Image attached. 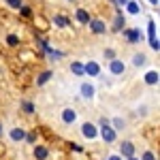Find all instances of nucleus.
Returning <instances> with one entry per match:
<instances>
[{
	"instance_id": "obj_1",
	"label": "nucleus",
	"mask_w": 160,
	"mask_h": 160,
	"mask_svg": "<svg viewBox=\"0 0 160 160\" xmlns=\"http://www.w3.org/2000/svg\"><path fill=\"white\" fill-rule=\"evenodd\" d=\"M122 34H124V38H126L130 45H137V43H141V41H143V34H141V30H139V28H124Z\"/></svg>"
},
{
	"instance_id": "obj_2",
	"label": "nucleus",
	"mask_w": 160,
	"mask_h": 160,
	"mask_svg": "<svg viewBox=\"0 0 160 160\" xmlns=\"http://www.w3.org/2000/svg\"><path fill=\"white\" fill-rule=\"evenodd\" d=\"M100 137H102V141H105V143H115L118 132L111 128L109 124H105V126H100Z\"/></svg>"
},
{
	"instance_id": "obj_3",
	"label": "nucleus",
	"mask_w": 160,
	"mask_h": 160,
	"mask_svg": "<svg viewBox=\"0 0 160 160\" xmlns=\"http://www.w3.org/2000/svg\"><path fill=\"white\" fill-rule=\"evenodd\" d=\"M81 135L92 141V139H96V137H98V128H96L92 122H86V124H81Z\"/></svg>"
},
{
	"instance_id": "obj_4",
	"label": "nucleus",
	"mask_w": 160,
	"mask_h": 160,
	"mask_svg": "<svg viewBox=\"0 0 160 160\" xmlns=\"http://www.w3.org/2000/svg\"><path fill=\"white\" fill-rule=\"evenodd\" d=\"M120 156L122 158H132L135 156V143L132 141H122L120 143Z\"/></svg>"
},
{
	"instance_id": "obj_5",
	"label": "nucleus",
	"mask_w": 160,
	"mask_h": 160,
	"mask_svg": "<svg viewBox=\"0 0 160 160\" xmlns=\"http://www.w3.org/2000/svg\"><path fill=\"white\" fill-rule=\"evenodd\" d=\"M124 71H126V64H124L120 58H115V60L109 62V73H111V75L120 77V75H124Z\"/></svg>"
},
{
	"instance_id": "obj_6",
	"label": "nucleus",
	"mask_w": 160,
	"mask_h": 160,
	"mask_svg": "<svg viewBox=\"0 0 160 160\" xmlns=\"http://www.w3.org/2000/svg\"><path fill=\"white\" fill-rule=\"evenodd\" d=\"M83 75H90V77H98L100 75V64L94 60H90L83 64Z\"/></svg>"
},
{
	"instance_id": "obj_7",
	"label": "nucleus",
	"mask_w": 160,
	"mask_h": 160,
	"mask_svg": "<svg viewBox=\"0 0 160 160\" xmlns=\"http://www.w3.org/2000/svg\"><path fill=\"white\" fill-rule=\"evenodd\" d=\"M90 30L94 32V34H105L107 32V24L102 22V19H90Z\"/></svg>"
},
{
	"instance_id": "obj_8",
	"label": "nucleus",
	"mask_w": 160,
	"mask_h": 160,
	"mask_svg": "<svg viewBox=\"0 0 160 160\" xmlns=\"http://www.w3.org/2000/svg\"><path fill=\"white\" fill-rule=\"evenodd\" d=\"M79 92H81V96H83L86 100H92V98H94V94H96V88L92 86V83H81Z\"/></svg>"
},
{
	"instance_id": "obj_9",
	"label": "nucleus",
	"mask_w": 160,
	"mask_h": 160,
	"mask_svg": "<svg viewBox=\"0 0 160 160\" xmlns=\"http://www.w3.org/2000/svg\"><path fill=\"white\" fill-rule=\"evenodd\" d=\"M62 122H64V124H75V122H77V111L71 109V107L62 109Z\"/></svg>"
},
{
	"instance_id": "obj_10",
	"label": "nucleus",
	"mask_w": 160,
	"mask_h": 160,
	"mask_svg": "<svg viewBox=\"0 0 160 160\" xmlns=\"http://www.w3.org/2000/svg\"><path fill=\"white\" fill-rule=\"evenodd\" d=\"M34 158L37 160H47L49 158V148H45V145H34Z\"/></svg>"
},
{
	"instance_id": "obj_11",
	"label": "nucleus",
	"mask_w": 160,
	"mask_h": 160,
	"mask_svg": "<svg viewBox=\"0 0 160 160\" xmlns=\"http://www.w3.org/2000/svg\"><path fill=\"white\" fill-rule=\"evenodd\" d=\"M9 137H11V141L19 143V141H24V139H26V130H24V128H11Z\"/></svg>"
},
{
	"instance_id": "obj_12",
	"label": "nucleus",
	"mask_w": 160,
	"mask_h": 160,
	"mask_svg": "<svg viewBox=\"0 0 160 160\" xmlns=\"http://www.w3.org/2000/svg\"><path fill=\"white\" fill-rule=\"evenodd\" d=\"M75 17H77V22H79V24H83V26H88V24H90V19H92V17H90V13H88L86 9H77Z\"/></svg>"
},
{
	"instance_id": "obj_13",
	"label": "nucleus",
	"mask_w": 160,
	"mask_h": 160,
	"mask_svg": "<svg viewBox=\"0 0 160 160\" xmlns=\"http://www.w3.org/2000/svg\"><path fill=\"white\" fill-rule=\"evenodd\" d=\"M53 24L58 26V28H68L71 26V19L66 15H53Z\"/></svg>"
},
{
	"instance_id": "obj_14",
	"label": "nucleus",
	"mask_w": 160,
	"mask_h": 160,
	"mask_svg": "<svg viewBox=\"0 0 160 160\" xmlns=\"http://www.w3.org/2000/svg\"><path fill=\"white\" fill-rule=\"evenodd\" d=\"M124 26H126V19H124L122 13H118V15H115V19H113V32H120V30H124Z\"/></svg>"
},
{
	"instance_id": "obj_15",
	"label": "nucleus",
	"mask_w": 160,
	"mask_h": 160,
	"mask_svg": "<svg viewBox=\"0 0 160 160\" xmlns=\"http://www.w3.org/2000/svg\"><path fill=\"white\" fill-rule=\"evenodd\" d=\"M158 71H148L145 73V83L148 86H158Z\"/></svg>"
},
{
	"instance_id": "obj_16",
	"label": "nucleus",
	"mask_w": 160,
	"mask_h": 160,
	"mask_svg": "<svg viewBox=\"0 0 160 160\" xmlns=\"http://www.w3.org/2000/svg\"><path fill=\"white\" fill-rule=\"evenodd\" d=\"M51 77H53V71H43V73L37 77V86H38V88L45 86V83H47V81L51 79Z\"/></svg>"
},
{
	"instance_id": "obj_17",
	"label": "nucleus",
	"mask_w": 160,
	"mask_h": 160,
	"mask_svg": "<svg viewBox=\"0 0 160 160\" xmlns=\"http://www.w3.org/2000/svg\"><path fill=\"white\" fill-rule=\"evenodd\" d=\"M126 9H128L130 15H139V13H141V4H139L137 0H128V2H126Z\"/></svg>"
},
{
	"instance_id": "obj_18",
	"label": "nucleus",
	"mask_w": 160,
	"mask_h": 160,
	"mask_svg": "<svg viewBox=\"0 0 160 160\" xmlns=\"http://www.w3.org/2000/svg\"><path fill=\"white\" fill-rule=\"evenodd\" d=\"M109 126L115 130V132H118V130H124V128H126V122H124V118H113Z\"/></svg>"
},
{
	"instance_id": "obj_19",
	"label": "nucleus",
	"mask_w": 160,
	"mask_h": 160,
	"mask_svg": "<svg viewBox=\"0 0 160 160\" xmlns=\"http://www.w3.org/2000/svg\"><path fill=\"white\" fill-rule=\"evenodd\" d=\"M71 73L77 75V77H81V75H83V64H81V62H71Z\"/></svg>"
},
{
	"instance_id": "obj_20",
	"label": "nucleus",
	"mask_w": 160,
	"mask_h": 160,
	"mask_svg": "<svg viewBox=\"0 0 160 160\" xmlns=\"http://www.w3.org/2000/svg\"><path fill=\"white\" fill-rule=\"evenodd\" d=\"M145 62H148V58H145V53H135V56H132V64H135L137 68H139V66H143Z\"/></svg>"
},
{
	"instance_id": "obj_21",
	"label": "nucleus",
	"mask_w": 160,
	"mask_h": 160,
	"mask_svg": "<svg viewBox=\"0 0 160 160\" xmlns=\"http://www.w3.org/2000/svg\"><path fill=\"white\" fill-rule=\"evenodd\" d=\"M22 109H24V113L32 115V113H34V102H32V100H24V102H22Z\"/></svg>"
},
{
	"instance_id": "obj_22",
	"label": "nucleus",
	"mask_w": 160,
	"mask_h": 160,
	"mask_svg": "<svg viewBox=\"0 0 160 160\" xmlns=\"http://www.w3.org/2000/svg\"><path fill=\"white\" fill-rule=\"evenodd\" d=\"M7 45H9V47H17V45H19V37H17V34H9V37H7Z\"/></svg>"
},
{
	"instance_id": "obj_23",
	"label": "nucleus",
	"mask_w": 160,
	"mask_h": 160,
	"mask_svg": "<svg viewBox=\"0 0 160 160\" xmlns=\"http://www.w3.org/2000/svg\"><path fill=\"white\" fill-rule=\"evenodd\" d=\"M7 4H9L11 9H15V11H19V9L24 7V2H22V0H7Z\"/></svg>"
},
{
	"instance_id": "obj_24",
	"label": "nucleus",
	"mask_w": 160,
	"mask_h": 160,
	"mask_svg": "<svg viewBox=\"0 0 160 160\" xmlns=\"http://www.w3.org/2000/svg\"><path fill=\"white\" fill-rule=\"evenodd\" d=\"M37 139H38L37 132H26V139H24V141H28V143H37Z\"/></svg>"
},
{
	"instance_id": "obj_25",
	"label": "nucleus",
	"mask_w": 160,
	"mask_h": 160,
	"mask_svg": "<svg viewBox=\"0 0 160 160\" xmlns=\"http://www.w3.org/2000/svg\"><path fill=\"white\" fill-rule=\"evenodd\" d=\"M19 13H22V17H32V9L30 7H22Z\"/></svg>"
},
{
	"instance_id": "obj_26",
	"label": "nucleus",
	"mask_w": 160,
	"mask_h": 160,
	"mask_svg": "<svg viewBox=\"0 0 160 160\" xmlns=\"http://www.w3.org/2000/svg\"><path fill=\"white\" fill-rule=\"evenodd\" d=\"M105 58H107V60H115V49H111V47H109V49H105Z\"/></svg>"
},
{
	"instance_id": "obj_27",
	"label": "nucleus",
	"mask_w": 160,
	"mask_h": 160,
	"mask_svg": "<svg viewBox=\"0 0 160 160\" xmlns=\"http://www.w3.org/2000/svg\"><path fill=\"white\" fill-rule=\"evenodd\" d=\"M141 160H156V154H154V152H145V154L141 156Z\"/></svg>"
},
{
	"instance_id": "obj_28",
	"label": "nucleus",
	"mask_w": 160,
	"mask_h": 160,
	"mask_svg": "<svg viewBox=\"0 0 160 160\" xmlns=\"http://www.w3.org/2000/svg\"><path fill=\"white\" fill-rule=\"evenodd\" d=\"M107 160H122V156H120V154H109Z\"/></svg>"
},
{
	"instance_id": "obj_29",
	"label": "nucleus",
	"mask_w": 160,
	"mask_h": 160,
	"mask_svg": "<svg viewBox=\"0 0 160 160\" xmlns=\"http://www.w3.org/2000/svg\"><path fill=\"white\" fill-rule=\"evenodd\" d=\"M126 2H128V0H118V4H126Z\"/></svg>"
},
{
	"instance_id": "obj_30",
	"label": "nucleus",
	"mask_w": 160,
	"mask_h": 160,
	"mask_svg": "<svg viewBox=\"0 0 160 160\" xmlns=\"http://www.w3.org/2000/svg\"><path fill=\"white\" fill-rule=\"evenodd\" d=\"M2 154H4V145H0V156H2Z\"/></svg>"
},
{
	"instance_id": "obj_31",
	"label": "nucleus",
	"mask_w": 160,
	"mask_h": 160,
	"mask_svg": "<svg viewBox=\"0 0 160 160\" xmlns=\"http://www.w3.org/2000/svg\"><path fill=\"white\" fill-rule=\"evenodd\" d=\"M149 2H152V4H156V7H158V0H149Z\"/></svg>"
},
{
	"instance_id": "obj_32",
	"label": "nucleus",
	"mask_w": 160,
	"mask_h": 160,
	"mask_svg": "<svg viewBox=\"0 0 160 160\" xmlns=\"http://www.w3.org/2000/svg\"><path fill=\"white\" fill-rule=\"evenodd\" d=\"M126 160H139V158H137V156H132V158H126Z\"/></svg>"
},
{
	"instance_id": "obj_33",
	"label": "nucleus",
	"mask_w": 160,
	"mask_h": 160,
	"mask_svg": "<svg viewBox=\"0 0 160 160\" xmlns=\"http://www.w3.org/2000/svg\"><path fill=\"white\" fill-rule=\"evenodd\" d=\"M0 137H2V122H0Z\"/></svg>"
},
{
	"instance_id": "obj_34",
	"label": "nucleus",
	"mask_w": 160,
	"mask_h": 160,
	"mask_svg": "<svg viewBox=\"0 0 160 160\" xmlns=\"http://www.w3.org/2000/svg\"><path fill=\"white\" fill-rule=\"evenodd\" d=\"M68 2H75V0H68Z\"/></svg>"
}]
</instances>
